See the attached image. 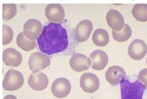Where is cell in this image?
I'll return each mask as SVG.
<instances>
[{
	"mask_svg": "<svg viewBox=\"0 0 147 99\" xmlns=\"http://www.w3.org/2000/svg\"><path fill=\"white\" fill-rule=\"evenodd\" d=\"M40 50L48 55L65 51L69 45L67 30L60 24L46 25L37 40Z\"/></svg>",
	"mask_w": 147,
	"mask_h": 99,
	"instance_id": "obj_1",
	"label": "cell"
},
{
	"mask_svg": "<svg viewBox=\"0 0 147 99\" xmlns=\"http://www.w3.org/2000/svg\"><path fill=\"white\" fill-rule=\"evenodd\" d=\"M121 99H142L146 89L140 80L131 82L126 77L120 81Z\"/></svg>",
	"mask_w": 147,
	"mask_h": 99,
	"instance_id": "obj_2",
	"label": "cell"
},
{
	"mask_svg": "<svg viewBox=\"0 0 147 99\" xmlns=\"http://www.w3.org/2000/svg\"><path fill=\"white\" fill-rule=\"evenodd\" d=\"M24 81V77L20 71L10 69L4 76L3 87L6 91H16L23 86Z\"/></svg>",
	"mask_w": 147,
	"mask_h": 99,
	"instance_id": "obj_3",
	"label": "cell"
},
{
	"mask_svg": "<svg viewBox=\"0 0 147 99\" xmlns=\"http://www.w3.org/2000/svg\"><path fill=\"white\" fill-rule=\"evenodd\" d=\"M28 64L30 70L33 73H36L49 67L50 59L43 53L36 52L31 54Z\"/></svg>",
	"mask_w": 147,
	"mask_h": 99,
	"instance_id": "obj_4",
	"label": "cell"
},
{
	"mask_svg": "<svg viewBox=\"0 0 147 99\" xmlns=\"http://www.w3.org/2000/svg\"><path fill=\"white\" fill-rule=\"evenodd\" d=\"M80 86L85 92L93 93L98 90L100 81L98 77L94 74L86 73L81 76Z\"/></svg>",
	"mask_w": 147,
	"mask_h": 99,
	"instance_id": "obj_5",
	"label": "cell"
},
{
	"mask_svg": "<svg viewBox=\"0 0 147 99\" xmlns=\"http://www.w3.org/2000/svg\"><path fill=\"white\" fill-rule=\"evenodd\" d=\"M71 84L66 78H59L54 81L51 85V93L59 98H65L67 96L71 91Z\"/></svg>",
	"mask_w": 147,
	"mask_h": 99,
	"instance_id": "obj_6",
	"label": "cell"
},
{
	"mask_svg": "<svg viewBox=\"0 0 147 99\" xmlns=\"http://www.w3.org/2000/svg\"><path fill=\"white\" fill-rule=\"evenodd\" d=\"M42 24L36 19H30L23 26V33L25 37L30 41H36L42 30Z\"/></svg>",
	"mask_w": 147,
	"mask_h": 99,
	"instance_id": "obj_7",
	"label": "cell"
},
{
	"mask_svg": "<svg viewBox=\"0 0 147 99\" xmlns=\"http://www.w3.org/2000/svg\"><path fill=\"white\" fill-rule=\"evenodd\" d=\"M128 52L131 59L140 60L145 57L147 53V45L143 40L135 39L131 42Z\"/></svg>",
	"mask_w": 147,
	"mask_h": 99,
	"instance_id": "obj_8",
	"label": "cell"
},
{
	"mask_svg": "<svg viewBox=\"0 0 147 99\" xmlns=\"http://www.w3.org/2000/svg\"><path fill=\"white\" fill-rule=\"evenodd\" d=\"M45 15L47 20L51 23H58L65 18V9L59 4H49L45 8Z\"/></svg>",
	"mask_w": 147,
	"mask_h": 99,
	"instance_id": "obj_9",
	"label": "cell"
},
{
	"mask_svg": "<svg viewBox=\"0 0 147 99\" xmlns=\"http://www.w3.org/2000/svg\"><path fill=\"white\" fill-rule=\"evenodd\" d=\"M69 64L70 67L76 72H82L88 70L92 64V61L85 55L77 53L71 57Z\"/></svg>",
	"mask_w": 147,
	"mask_h": 99,
	"instance_id": "obj_10",
	"label": "cell"
},
{
	"mask_svg": "<svg viewBox=\"0 0 147 99\" xmlns=\"http://www.w3.org/2000/svg\"><path fill=\"white\" fill-rule=\"evenodd\" d=\"M106 20L109 27L112 31L116 32L121 31L125 25L123 17L121 13L114 9H111L108 11Z\"/></svg>",
	"mask_w": 147,
	"mask_h": 99,
	"instance_id": "obj_11",
	"label": "cell"
},
{
	"mask_svg": "<svg viewBox=\"0 0 147 99\" xmlns=\"http://www.w3.org/2000/svg\"><path fill=\"white\" fill-rule=\"evenodd\" d=\"M93 30V24L89 20H84L77 25L75 28V36L79 42L86 41L90 37Z\"/></svg>",
	"mask_w": 147,
	"mask_h": 99,
	"instance_id": "obj_12",
	"label": "cell"
},
{
	"mask_svg": "<svg viewBox=\"0 0 147 99\" xmlns=\"http://www.w3.org/2000/svg\"><path fill=\"white\" fill-rule=\"evenodd\" d=\"M49 79L47 75L42 72L31 74L28 80L29 86L36 91H42L47 87Z\"/></svg>",
	"mask_w": 147,
	"mask_h": 99,
	"instance_id": "obj_13",
	"label": "cell"
},
{
	"mask_svg": "<svg viewBox=\"0 0 147 99\" xmlns=\"http://www.w3.org/2000/svg\"><path fill=\"white\" fill-rule=\"evenodd\" d=\"M22 55L13 48H8L3 53V61L8 67H17L22 63Z\"/></svg>",
	"mask_w": 147,
	"mask_h": 99,
	"instance_id": "obj_14",
	"label": "cell"
},
{
	"mask_svg": "<svg viewBox=\"0 0 147 99\" xmlns=\"http://www.w3.org/2000/svg\"><path fill=\"white\" fill-rule=\"evenodd\" d=\"M92 62V68L95 70H102L106 67L108 63L107 54L101 50H97L90 55Z\"/></svg>",
	"mask_w": 147,
	"mask_h": 99,
	"instance_id": "obj_15",
	"label": "cell"
},
{
	"mask_svg": "<svg viewBox=\"0 0 147 99\" xmlns=\"http://www.w3.org/2000/svg\"><path fill=\"white\" fill-rule=\"evenodd\" d=\"M107 81L112 86H117L122 78L126 77V73L123 68L118 65L109 67L105 74Z\"/></svg>",
	"mask_w": 147,
	"mask_h": 99,
	"instance_id": "obj_16",
	"label": "cell"
},
{
	"mask_svg": "<svg viewBox=\"0 0 147 99\" xmlns=\"http://www.w3.org/2000/svg\"><path fill=\"white\" fill-rule=\"evenodd\" d=\"M92 41L96 46L105 47L109 41V36L107 30L103 28H98L92 35Z\"/></svg>",
	"mask_w": 147,
	"mask_h": 99,
	"instance_id": "obj_17",
	"label": "cell"
},
{
	"mask_svg": "<svg viewBox=\"0 0 147 99\" xmlns=\"http://www.w3.org/2000/svg\"><path fill=\"white\" fill-rule=\"evenodd\" d=\"M132 14L134 17L140 22L145 23L147 21V4H135L132 9Z\"/></svg>",
	"mask_w": 147,
	"mask_h": 99,
	"instance_id": "obj_18",
	"label": "cell"
},
{
	"mask_svg": "<svg viewBox=\"0 0 147 99\" xmlns=\"http://www.w3.org/2000/svg\"><path fill=\"white\" fill-rule=\"evenodd\" d=\"M16 42L17 46L22 50L26 51H29L35 48L36 46V41H30L27 40L23 32L19 33L16 38Z\"/></svg>",
	"mask_w": 147,
	"mask_h": 99,
	"instance_id": "obj_19",
	"label": "cell"
},
{
	"mask_svg": "<svg viewBox=\"0 0 147 99\" xmlns=\"http://www.w3.org/2000/svg\"><path fill=\"white\" fill-rule=\"evenodd\" d=\"M132 31L131 28L128 24H125L123 29L119 32L114 31H112V32L113 39L120 42H123L128 40L132 35Z\"/></svg>",
	"mask_w": 147,
	"mask_h": 99,
	"instance_id": "obj_20",
	"label": "cell"
},
{
	"mask_svg": "<svg viewBox=\"0 0 147 99\" xmlns=\"http://www.w3.org/2000/svg\"><path fill=\"white\" fill-rule=\"evenodd\" d=\"M17 12V7L13 4H4L3 5V21H8L12 19Z\"/></svg>",
	"mask_w": 147,
	"mask_h": 99,
	"instance_id": "obj_21",
	"label": "cell"
},
{
	"mask_svg": "<svg viewBox=\"0 0 147 99\" xmlns=\"http://www.w3.org/2000/svg\"><path fill=\"white\" fill-rule=\"evenodd\" d=\"M14 37V33L12 28L7 26H3V44L7 45L11 42Z\"/></svg>",
	"mask_w": 147,
	"mask_h": 99,
	"instance_id": "obj_22",
	"label": "cell"
},
{
	"mask_svg": "<svg viewBox=\"0 0 147 99\" xmlns=\"http://www.w3.org/2000/svg\"><path fill=\"white\" fill-rule=\"evenodd\" d=\"M138 79L147 86V69H144L140 72Z\"/></svg>",
	"mask_w": 147,
	"mask_h": 99,
	"instance_id": "obj_23",
	"label": "cell"
},
{
	"mask_svg": "<svg viewBox=\"0 0 147 99\" xmlns=\"http://www.w3.org/2000/svg\"><path fill=\"white\" fill-rule=\"evenodd\" d=\"M3 99H17V98L15 96L9 94V95L5 96Z\"/></svg>",
	"mask_w": 147,
	"mask_h": 99,
	"instance_id": "obj_24",
	"label": "cell"
},
{
	"mask_svg": "<svg viewBox=\"0 0 147 99\" xmlns=\"http://www.w3.org/2000/svg\"><path fill=\"white\" fill-rule=\"evenodd\" d=\"M146 64H147V59H146Z\"/></svg>",
	"mask_w": 147,
	"mask_h": 99,
	"instance_id": "obj_25",
	"label": "cell"
}]
</instances>
